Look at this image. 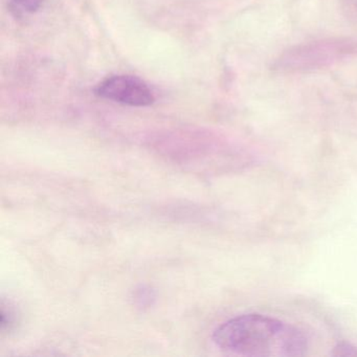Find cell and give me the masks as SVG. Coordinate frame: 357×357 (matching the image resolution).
<instances>
[{
    "label": "cell",
    "mask_w": 357,
    "mask_h": 357,
    "mask_svg": "<svg viewBox=\"0 0 357 357\" xmlns=\"http://www.w3.org/2000/svg\"><path fill=\"white\" fill-rule=\"evenodd\" d=\"M212 340L222 352L244 357H301L309 347L302 330L257 313L225 321L215 329Z\"/></svg>",
    "instance_id": "obj_1"
},
{
    "label": "cell",
    "mask_w": 357,
    "mask_h": 357,
    "mask_svg": "<svg viewBox=\"0 0 357 357\" xmlns=\"http://www.w3.org/2000/svg\"><path fill=\"white\" fill-rule=\"evenodd\" d=\"M357 52V43L350 40H323L290 49L280 57L275 68L281 72H304L325 68L344 56Z\"/></svg>",
    "instance_id": "obj_2"
},
{
    "label": "cell",
    "mask_w": 357,
    "mask_h": 357,
    "mask_svg": "<svg viewBox=\"0 0 357 357\" xmlns=\"http://www.w3.org/2000/svg\"><path fill=\"white\" fill-rule=\"evenodd\" d=\"M96 93L104 99L133 107H146L155 101L149 86L132 76L109 77L98 85Z\"/></svg>",
    "instance_id": "obj_3"
},
{
    "label": "cell",
    "mask_w": 357,
    "mask_h": 357,
    "mask_svg": "<svg viewBox=\"0 0 357 357\" xmlns=\"http://www.w3.org/2000/svg\"><path fill=\"white\" fill-rule=\"evenodd\" d=\"M45 0H13L18 9L26 13H36L43 7Z\"/></svg>",
    "instance_id": "obj_4"
},
{
    "label": "cell",
    "mask_w": 357,
    "mask_h": 357,
    "mask_svg": "<svg viewBox=\"0 0 357 357\" xmlns=\"http://www.w3.org/2000/svg\"><path fill=\"white\" fill-rule=\"evenodd\" d=\"M332 355L334 356H357V349L352 344L342 342L333 349Z\"/></svg>",
    "instance_id": "obj_5"
}]
</instances>
